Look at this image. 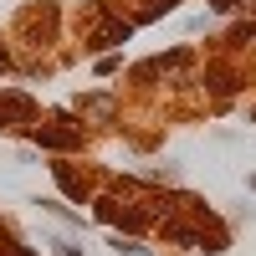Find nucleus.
<instances>
[{
    "instance_id": "nucleus-1",
    "label": "nucleus",
    "mask_w": 256,
    "mask_h": 256,
    "mask_svg": "<svg viewBox=\"0 0 256 256\" xmlns=\"http://www.w3.org/2000/svg\"><path fill=\"white\" fill-rule=\"evenodd\" d=\"M251 184H256V180H251Z\"/></svg>"
}]
</instances>
